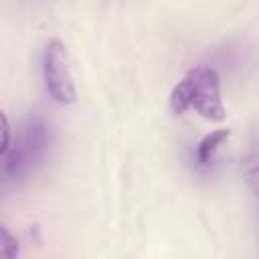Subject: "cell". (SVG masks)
<instances>
[{
	"label": "cell",
	"instance_id": "6da1fadb",
	"mask_svg": "<svg viewBox=\"0 0 259 259\" xmlns=\"http://www.w3.org/2000/svg\"><path fill=\"white\" fill-rule=\"evenodd\" d=\"M170 109L180 115L188 109H194L206 121L225 119V103L221 95V79L212 67H194L190 69L170 91Z\"/></svg>",
	"mask_w": 259,
	"mask_h": 259
},
{
	"label": "cell",
	"instance_id": "7a4b0ae2",
	"mask_svg": "<svg viewBox=\"0 0 259 259\" xmlns=\"http://www.w3.org/2000/svg\"><path fill=\"white\" fill-rule=\"evenodd\" d=\"M51 144V132L42 117L30 115L20 123L12 146L2 154V180L4 184H18L28 178L47 158Z\"/></svg>",
	"mask_w": 259,
	"mask_h": 259
},
{
	"label": "cell",
	"instance_id": "3957f363",
	"mask_svg": "<svg viewBox=\"0 0 259 259\" xmlns=\"http://www.w3.org/2000/svg\"><path fill=\"white\" fill-rule=\"evenodd\" d=\"M42 79L49 95L61 103L69 105L75 103L77 99V89L71 73V63H69V53L67 47L53 38L47 42L45 53H42Z\"/></svg>",
	"mask_w": 259,
	"mask_h": 259
},
{
	"label": "cell",
	"instance_id": "277c9868",
	"mask_svg": "<svg viewBox=\"0 0 259 259\" xmlns=\"http://www.w3.org/2000/svg\"><path fill=\"white\" fill-rule=\"evenodd\" d=\"M231 136V130H214L206 134L198 144H196V162L200 166H208L217 154V150L225 144V140Z\"/></svg>",
	"mask_w": 259,
	"mask_h": 259
},
{
	"label": "cell",
	"instance_id": "5b68a950",
	"mask_svg": "<svg viewBox=\"0 0 259 259\" xmlns=\"http://www.w3.org/2000/svg\"><path fill=\"white\" fill-rule=\"evenodd\" d=\"M0 255L4 259H14L18 255V241L10 235L6 227H2V241H0Z\"/></svg>",
	"mask_w": 259,
	"mask_h": 259
},
{
	"label": "cell",
	"instance_id": "8992f818",
	"mask_svg": "<svg viewBox=\"0 0 259 259\" xmlns=\"http://www.w3.org/2000/svg\"><path fill=\"white\" fill-rule=\"evenodd\" d=\"M0 121H2V144H0V156L6 154L12 146V136H10V123H8V117L6 113L0 115Z\"/></svg>",
	"mask_w": 259,
	"mask_h": 259
},
{
	"label": "cell",
	"instance_id": "52a82bcc",
	"mask_svg": "<svg viewBox=\"0 0 259 259\" xmlns=\"http://www.w3.org/2000/svg\"><path fill=\"white\" fill-rule=\"evenodd\" d=\"M251 176H253V180L257 182V186H259V166H255V170L251 172Z\"/></svg>",
	"mask_w": 259,
	"mask_h": 259
}]
</instances>
